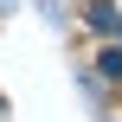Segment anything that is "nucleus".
I'll return each mask as SVG.
<instances>
[{
	"label": "nucleus",
	"mask_w": 122,
	"mask_h": 122,
	"mask_svg": "<svg viewBox=\"0 0 122 122\" xmlns=\"http://www.w3.org/2000/svg\"><path fill=\"white\" fill-rule=\"evenodd\" d=\"M97 71H103V77H122V51H103V58H97Z\"/></svg>",
	"instance_id": "f257e3e1"
}]
</instances>
